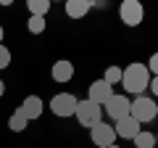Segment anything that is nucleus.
I'll return each instance as SVG.
<instances>
[{
	"mask_svg": "<svg viewBox=\"0 0 158 148\" xmlns=\"http://www.w3.org/2000/svg\"><path fill=\"white\" fill-rule=\"evenodd\" d=\"M74 116H77V122L82 127L92 130L95 124H100V122H103V106H98V103H92V101H79Z\"/></svg>",
	"mask_w": 158,
	"mask_h": 148,
	"instance_id": "f03ea898",
	"label": "nucleus"
},
{
	"mask_svg": "<svg viewBox=\"0 0 158 148\" xmlns=\"http://www.w3.org/2000/svg\"><path fill=\"white\" fill-rule=\"evenodd\" d=\"M132 119H137L140 124H145V122H153L158 116V103L153 101V98L148 95H137L135 101H132V111H129Z\"/></svg>",
	"mask_w": 158,
	"mask_h": 148,
	"instance_id": "7ed1b4c3",
	"label": "nucleus"
},
{
	"mask_svg": "<svg viewBox=\"0 0 158 148\" xmlns=\"http://www.w3.org/2000/svg\"><path fill=\"white\" fill-rule=\"evenodd\" d=\"M121 85L127 93H135L142 95L150 85V72H148L145 63H129L127 69H121Z\"/></svg>",
	"mask_w": 158,
	"mask_h": 148,
	"instance_id": "f257e3e1",
	"label": "nucleus"
},
{
	"mask_svg": "<svg viewBox=\"0 0 158 148\" xmlns=\"http://www.w3.org/2000/svg\"><path fill=\"white\" fill-rule=\"evenodd\" d=\"M156 146H158V135H156Z\"/></svg>",
	"mask_w": 158,
	"mask_h": 148,
	"instance_id": "5701e85b",
	"label": "nucleus"
},
{
	"mask_svg": "<svg viewBox=\"0 0 158 148\" xmlns=\"http://www.w3.org/2000/svg\"><path fill=\"white\" fill-rule=\"evenodd\" d=\"M148 87H153V95L158 98V77H153V80H150V85H148Z\"/></svg>",
	"mask_w": 158,
	"mask_h": 148,
	"instance_id": "aec40b11",
	"label": "nucleus"
},
{
	"mask_svg": "<svg viewBox=\"0 0 158 148\" xmlns=\"http://www.w3.org/2000/svg\"><path fill=\"white\" fill-rule=\"evenodd\" d=\"M111 95H113V87L108 85V82H103V80L92 82L90 90H87V101L98 103V106H106V103L111 101Z\"/></svg>",
	"mask_w": 158,
	"mask_h": 148,
	"instance_id": "6e6552de",
	"label": "nucleus"
},
{
	"mask_svg": "<svg viewBox=\"0 0 158 148\" xmlns=\"http://www.w3.org/2000/svg\"><path fill=\"white\" fill-rule=\"evenodd\" d=\"M27 124H29V119L21 114V111H19V108L11 114V119H8V127H11L13 132H24V130H27Z\"/></svg>",
	"mask_w": 158,
	"mask_h": 148,
	"instance_id": "4468645a",
	"label": "nucleus"
},
{
	"mask_svg": "<svg viewBox=\"0 0 158 148\" xmlns=\"http://www.w3.org/2000/svg\"><path fill=\"white\" fill-rule=\"evenodd\" d=\"M0 42H3V27H0Z\"/></svg>",
	"mask_w": 158,
	"mask_h": 148,
	"instance_id": "4be33fe9",
	"label": "nucleus"
},
{
	"mask_svg": "<svg viewBox=\"0 0 158 148\" xmlns=\"http://www.w3.org/2000/svg\"><path fill=\"white\" fill-rule=\"evenodd\" d=\"M113 130H116V137H124V140H135L140 135V122L132 119V116H124V119L113 122Z\"/></svg>",
	"mask_w": 158,
	"mask_h": 148,
	"instance_id": "1a4fd4ad",
	"label": "nucleus"
},
{
	"mask_svg": "<svg viewBox=\"0 0 158 148\" xmlns=\"http://www.w3.org/2000/svg\"><path fill=\"white\" fill-rule=\"evenodd\" d=\"M108 148H118V146H108Z\"/></svg>",
	"mask_w": 158,
	"mask_h": 148,
	"instance_id": "b1692460",
	"label": "nucleus"
},
{
	"mask_svg": "<svg viewBox=\"0 0 158 148\" xmlns=\"http://www.w3.org/2000/svg\"><path fill=\"white\" fill-rule=\"evenodd\" d=\"M27 6H29V13H32V16H42L45 19L48 11H50V0H29Z\"/></svg>",
	"mask_w": 158,
	"mask_h": 148,
	"instance_id": "ddd939ff",
	"label": "nucleus"
},
{
	"mask_svg": "<svg viewBox=\"0 0 158 148\" xmlns=\"http://www.w3.org/2000/svg\"><path fill=\"white\" fill-rule=\"evenodd\" d=\"M77 103H79V98L74 93H58V95L50 98V111L56 116H61V119H66V116H74Z\"/></svg>",
	"mask_w": 158,
	"mask_h": 148,
	"instance_id": "20e7f679",
	"label": "nucleus"
},
{
	"mask_svg": "<svg viewBox=\"0 0 158 148\" xmlns=\"http://www.w3.org/2000/svg\"><path fill=\"white\" fill-rule=\"evenodd\" d=\"M50 74H53V80H56V82H71L74 80V63L66 61V58H61V61L53 63Z\"/></svg>",
	"mask_w": 158,
	"mask_h": 148,
	"instance_id": "9b49d317",
	"label": "nucleus"
},
{
	"mask_svg": "<svg viewBox=\"0 0 158 148\" xmlns=\"http://www.w3.org/2000/svg\"><path fill=\"white\" fill-rule=\"evenodd\" d=\"M90 137L98 148H108V146H116V130H113L108 122H100L90 130Z\"/></svg>",
	"mask_w": 158,
	"mask_h": 148,
	"instance_id": "0eeeda50",
	"label": "nucleus"
},
{
	"mask_svg": "<svg viewBox=\"0 0 158 148\" xmlns=\"http://www.w3.org/2000/svg\"><path fill=\"white\" fill-rule=\"evenodd\" d=\"M8 66H11V50L0 42V69H8Z\"/></svg>",
	"mask_w": 158,
	"mask_h": 148,
	"instance_id": "a211bd4d",
	"label": "nucleus"
},
{
	"mask_svg": "<svg viewBox=\"0 0 158 148\" xmlns=\"http://www.w3.org/2000/svg\"><path fill=\"white\" fill-rule=\"evenodd\" d=\"M66 13H69V19H82L87 11L92 8V0H66Z\"/></svg>",
	"mask_w": 158,
	"mask_h": 148,
	"instance_id": "f8f14e48",
	"label": "nucleus"
},
{
	"mask_svg": "<svg viewBox=\"0 0 158 148\" xmlns=\"http://www.w3.org/2000/svg\"><path fill=\"white\" fill-rule=\"evenodd\" d=\"M103 82H108V85H121V69L118 66H108L106 74H103Z\"/></svg>",
	"mask_w": 158,
	"mask_h": 148,
	"instance_id": "f3484780",
	"label": "nucleus"
},
{
	"mask_svg": "<svg viewBox=\"0 0 158 148\" xmlns=\"http://www.w3.org/2000/svg\"><path fill=\"white\" fill-rule=\"evenodd\" d=\"M3 93H6V82L0 80V98H3Z\"/></svg>",
	"mask_w": 158,
	"mask_h": 148,
	"instance_id": "412c9836",
	"label": "nucleus"
},
{
	"mask_svg": "<svg viewBox=\"0 0 158 148\" xmlns=\"http://www.w3.org/2000/svg\"><path fill=\"white\" fill-rule=\"evenodd\" d=\"M45 27H48V19H42V16H29V21H27V29L32 34H42Z\"/></svg>",
	"mask_w": 158,
	"mask_h": 148,
	"instance_id": "2eb2a0df",
	"label": "nucleus"
},
{
	"mask_svg": "<svg viewBox=\"0 0 158 148\" xmlns=\"http://www.w3.org/2000/svg\"><path fill=\"white\" fill-rule=\"evenodd\" d=\"M19 111L32 122V119H40V116H42L45 103H42V98H40V95H27V98H24V103L19 106Z\"/></svg>",
	"mask_w": 158,
	"mask_h": 148,
	"instance_id": "9d476101",
	"label": "nucleus"
},
{
	"mask_svg": "<svg viewBox=\"0 0 158 148\" xmlns=\"http://www.w3.org/2000/svg\"><path fill=\"white\" fill-rule=\"evenodd\" d=\"M118 16L127 27H140L142 24V16H145V8L137 3V0H124L121 6H118Z\"/></svg>",
	"mask_w": 158,
	"mask_h": 148,
	"instance_id": "423d86ee",
	"label": "nucleus"
},
{
	"mask_svg": "<svg viewBox=\"0 0 158 148\" xmlns=\"http://www.w3.org/2000/svg\"><path fill=\"white\" fill-rule=\"evenodd\" d=\"M153 146H156V135L140 130V135L135 137V148H153Z\"/></svg>",
	"mask_w": 158,
	"mask_h": 148,
	"instance_id": "dca6fc26",
	"label": "nucleus"
},
{
	"mask_svg": "<svg viewBox=\"0 0 158 148\" xmlns=\"http://www.w3.org/2000/svg\"><path fill=\"white\" fill-rule=\"evenodd\" d=\"M103 111H106V114L111 116L113 122H118V119H124V116H129V111H132V101H129V95H116V93H113L111 101L103 106Z\"/></svg>",
	"mask_w": 158,
	"mask_h": 148,
	"instance_id": "39448f33",
	"label": "nucleus"
},
{
	"mask_svg": "<svg viewBox=\"0 0 158 148\" xmlns=\"http://www.w3.org/2000/svg\"><path fill=\"white\" fill-rule=\"evenodd\" d=\"M148 72H150L153 77H158V53L150 56V61H148Z\"/></svg>",
	"mask_w": 158,
	"mask_h": 148,
	"instance_id": "6ab92c4d",
	"label": "nucleus"
}]
</instances>
